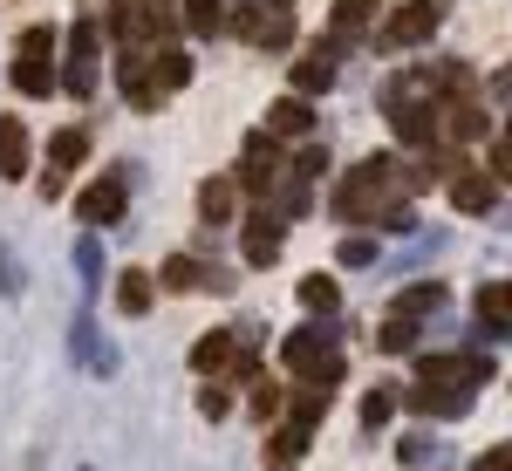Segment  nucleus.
<instances>
[{
    "instance_id": "nucleus-1",
    "label": "nucleus",
    "mask_w": 512,
    "mask_h": 471,
    "mask_svg": "<svg viewBox=\"0 0 512 471\" xmlns=\"http://www.w3.org/2000/svg\"><path fill=\"white\" fill-rule=\"evenodd\" d=\"M492 376V355H424L417 362V396H444V403H472V390Z\"/></svg>"
},
{
    "instance_id": "nucleus-2",
    "label": "nucleus",
    "mask_w": 512,
    "mask_h": 471,
    "mask_svg": "<svg viewBox=\"0 0 512 471\" xmlns=\"http://www.w3.org/2000/svg\"><path fill=\"white\" fill-rule=\"evenodd\" d=\"M280 355H287V369H294L308 390H335V383H342V342H335L328 328H294Z\"/></svg>"
},
{
    "instance_id": "nucleus-3",
    "label": "nucleus",
    "mask_w": 512,
    "mask_h": 471,
    "mask_svg": "<svg viewBox=\"0 0 512 471\" xmlns=\"http://www.w3.org/2000/svg\"><path fill=\"white\" fill-rule=\"evenodd\" d=\"M390 192H396V157H362L349 171V185L335 192V212L342 219H369V212H383Z\"/></svg>"
},
{
    "instance_id": "nucleus-4",
    "label": "nucleus",
    "mask_w": 512,
    "mask_h": 471,
    "mask_svg": "<svg viewBox=\"0 0 512 471\" xmlns=\"http://www.w3.org/2000/svg\"><path fill=\"white\" fill-rule=\"evenodd\" d=\"M444 7H451V0H410L403 14H390V28H376V48L390 55V48H417V41H431L437 21H444Z\"/></svg>"
},
{
    "instance_id": "nucleus-5",
    "label": "nucleus",
    "mask_w": 512,
    "mask_h": 471,
    "mask_svg": "<svg viewBox=\"0 0 512 471\" xmlns=\"http://www.w3.org/2000/svg\"><path fill=\"white\" fill-rule=\"evenodd\" d=\"M96 41H103V21H82L76 41H69V89H76V96L96 89Z\"/></svg>"
},
{
    "instance_id": "nucleus-6",
    "label": "nucleus",
    "mask_w": 512,
    "mask_h": 471,
    "mask_svg": "<svg viewBox=\"0 0 512 471\" xmlns=\"http://www.w3.org/2000/svg\"><path fill=\"white\" fill-rule=\"evenodd\" d=\"M239 21H246V41H253V48H287V41H294L287 7H239Z\"/></svg>"
},
{
    "instance_id": "nucleus-7",
    "label": "nucleus",
    "mask_w": 512,
    "mask_h": 471,
    "mask_svg": "<svg viewBox=\"0 0 512 471\" xmlns=\"http://www.w3.org/2000/svg\"><path fill=\"white\" fill-rule=\"evenodd\" d=\"M437 130H444V137H458V144H472V137H485L492 123H485V110L472 103V89H458V96L444 103V117H437Z\"/></svg>"
},
{
    "instance_id": "nucleus-8",
    "label": "nucleus",
    "mask_w": 512,
    "mask_h": 471,
    "mask_svg": "<svg viewBox=\"0 0 512 471\" xmlns=\"http://www.w3.org/2000/svg\"><path fill=\"white\" fill-rule=\"evenodd\" d=\"M280 239H287V226H280L274 212H253V219H246V267H274Z\"/></svg>"
},
{
    "instance_id": "nucleus-9",
    "label": "nucleus",
    "mask_w": 512,
    "mask_h": 471,
    "mask_svg": "<svg viewBox=\"0 0 512 471\" xmlns=\"http://www.w3.org/2000/svg\"><path fill=\"white\" fill-rule=\"evenodd\" d=\"M82 226H110V219H123V178H103V185H89V192L76 198Z\"/></svg>"
},
{
    "instance_id": "nucleus-10",
    "label": "nucleus",
    "mask_w": 512,
    "mask_h": 471,
    "mask_svg": "<svg viewBox=\"0 0 512 471\" xmlns=\"http://www.w3.org/2000/svg\"><path fill=\"white\" fill-rule=\"evenodd\" d=\"M233 349H239V335L212 328V335H198V342H192V369H198V376H219V369H233Z\"/></svg>"
},
{
    "instance_id": "nucleus-11",
    "label": "nucleus",
    "mask_w": 512,
    "mask_h": 471,
    "mask_svg": "<svg viewBox=\"0 0 512 471\" xmlns=\"http://www.w3.org/2000/svg\"><path fill=\"white\" fill-rule=\"evenodd\" d=\"M294 89H301V103H308V96H321V89H335V48L301 55V62H294Z\"/></svg>"
},
{
    "instance_id": "nucleus-12",
    "label": "nucleus",
    "mask_w": 512,
    "mask_h": 471,
    "mask_svg": "<svg viewBox=\"0 0 512 471\" xmlns=\"http://www.w3.org/2000/svg\"><path fill=\"white\" fill-rule=\"evenodd\" d=\"M274 137H253V144H246V157H239V178L233 185H246V192H267V178H274Z\"/></svg>"
},
{
    "instance_id": "nucleus-13",
    "label": "nucleus",
    "mask_w": 512,
    "mask_h": 471,
    "mask_svg": "<svg viewBox=\"0 0 512 471\" xmlns=\"http://www.w3.org/2000/svg\"><path fill=\"white\" fill-rule=\"evenodd\" d=\"M0 178H28V123L0 117Z\"/></svg>"
},
{
    "instance_id": "nucleus-14",
    "label": "nucleus",
    "mask_w": 512,
    "mask_h": 471,
    "mask_svg": "<svg viewBox=\"0 0 512 471\" xmlns=\"http://www.w3.org/2000/svg\"><path fill=\"white\" fill-rule=\"evenodd\" d=\"M506 280H485V287H478V328H492V335H506L512 328V308H506Z\"/></svg>"
},
{
    "instance_id": "nucleus-15",
    "label": "nucleus",
    "mask_w": 512,
    "mask_h": 471,
    "mask_svg": "<svg viewBox=\"0 0 512 471\" xmlns=\"http://www.w3.org/2000/svg\"><path fill=\"white\" fill-rule=\"evenodd\" d=\"M82 157H89V130H55V137H48V171H55V178L76 171Z\"/></svg>"
},
{
    "instance_id": "nucleus-16",
    "label": "nucleus",
    "mask_w": 512,
    "mask_h": 471,
    "mask_svg": "<svg viewBox=\"0 0 512 471\" xmlns=\"http://www.w3.org/2000/svg\"><path fill=\"white\" fill-rule=\"evenodd\" d=\"M444 308V280H410L403 294H396V314L403 321H417V314H437Z\"/></svg>"
},
{
    "instance_id": "nucleus-17",
    "label": "nucleus",
    "mask_w": 512,
    "mask_h": 471,
    "mask_svg": "<svg viewBox=\"0 0 512 471\" xmlns=\"http://www.w3.org/2000/svg\"><path fill=\"white\" fill-rule=\"evenodd\" d=\"M451 205H458V212H492V205H499V185L465 171V178H451Z\"/></svg>"
},
{
    "instance_id": "nucleus-18",
    "label": "nucleus",
    "mask_w": 512,
    "mask_h": 471,
    "mask_svg": "<svg viewBox=\"0 0 512 471\" xmlns=\"http://www.w3.org/2000/svg\"><path fill=\"white\" fill-rule=\"evenodd\" d=\"M233 205H239L233 178H205V185H198V212H205L212 226H219V219H233Z\"/></svg>"
},
{
    "instance_id": "nucleus-19",
    "label": "nucleus",
    "mask_w": 512,
    "mask_h": 471,
    "mask_svg": "<svg viewBox=\"0 0 512 471\" xmlns=\"http://www.w3.org/2000/svg\"><path fill=\"white\" fill-rule=\"evenodd\" d=\"M369 14H376V0H335V41H328V48H349V41L369 28Z\"/></svg>"
},
{
    "instance_id": "nucleus-20",
    "label": "nucleus",
    "mask_w": 512,
    "mask_h": 471,
    "mask_svg": "<svg viewBox=\"0 0 512 471\" xmlns=\"http://www.w3.org/2000/svg\"><path fill=\"white\" fill-rule=\"evenodd\" d=\"M267 130H280V137H308V130H315V110H308L301 96H287V103L267 110Z\"/></svg>"
},
{
    "instance_id": "nucleus-21",
    "label": "nucleus",
    "mask_w": 512,
    "mask_h": 471,
    "mask_svg": "<svg viewBox=\"0 0 512 471\" xmlns=\"http://www.w3.org/2000/svg\"><path fill=\"white\" fill-rule=\"evenodd\" d=\"M301 451H308V431H294V424H280V431L267 437V465H274V471H294V465H301Z\"/></svg>"
},
{
    "instance_id": "nucleus-22",
    "label": "nucleus",
    "mask_w": 512,
    "mask_h": 471,
    "mask_svg": "<svg viewBox=\"0 0 512 471\" xmlns=\"http://www.w3.org/2000/svg\"><path fill=\"white\" fill-rule=\"evenodd\" d=\"M14 89H21V96H48V89H55V62L14 55Z\"/></svg>"
},
{
    "instance_id": "nucleus-23",
    "label": "nucleus",
    "mask_w": 512,
    "mask_h": 471,
    "mask_svg": "<svg viewBox=\"0 0 512 471\" xmlns=\"http://www.w3.org/2000/svg\"><path fill=\"white\" fill-rule=\"evenodd\" d=\"M294 294H301V308H308V314H335V308H342V287H335L328 274H308Z\"/></svg>"
},
{
    "instance_id": "nucleus-24",
    "label": "nucleus",
    "mask_w": 512,
    "mask_h": 471,
    "mask_svg": "<svg viewBox=\"0 0 512 471\" xmlns=\"http://www.w3.org/2000/svg\"><path fill=\"white\" fill-rule=\"evenodd\" d=\"M185 28H192L198 41L226 35V7H219V0H185Z\"/></svg>"
},
{
    "instance_id": "nucleus-25",
    "label": "nucleus",
    "mask_w": 512,
    "mask_h": 471,
    "mask_svg": "<svg viewBox=\"0 0 512 471\" xmlns=\"http://www.w3.org/2000/svg\"><path fill=\"white\" fill-rule=\"evenodd\" d=\"M151 287H158V280L144 274V267H130V274L117 280V301H123V314H144V308H151Z\"/></svg>"
},
{
    "instance_id": "nucleus-26",
    "label": "nucleus",
    "mask_w": 512,
    "mask_h": 471,
    "mask_svg": "<svg viewBox=\"0 0 512 471\" xmlns=\"http://www.w3.org/2000/svg\"><path fill=\"white\" fill-rule=\"evenodd\" d=\"M396 458H403V465H417V471H424V465H437V458H444V444H437L431 431H410L403 444H396Z\"/></svg>"
},
{
    "instance_id": "nucleus-27",
    "label": "nucleus",
    "mask_w": 512,
    "mask_h": 471,
    "mask_svg": "<svg viewBox=\"0 0 512 471\" xmlns=\"http://www.w3.org/2000/svg\"><path fill=\"white\" fill-rule=\"evenodd\" d=\"M280 403H287V396H280V383L253 376V417H260V431H267V424H280Z\"/></svg>"
},
{
    "instance_id": "nucleus-28",
    "label": "nucleus",
    "mask_w": 512,
    "mask_h": 471,
    "mask_svg": "<svg viewBox=\"0 0 512 471\" xmlns=\"http://www.w3.org/2000/svg\"><path fill=\"white\" fill-rule=\"evenodd\" d=\"M308 205H315V198H308V185H301V178H287V185H280V198H274V219L287 226V219H301Z\"/></svg>"
},
{
    "instance_id": "nucleus-29",
    "label": "nucleus",
    "mask_w": 512,
    "mask_h": 471,
    "mask_svg": "<svg viewBox=\"0 0 512 471\" xmlns=\"http://www.w3.org/2000/svg\"><path fill=\"white\" fill-rule=\"evenodd\" d=\"M192 82V62L171 48V55H158V96H171V89H185Z\"/></svg>"
},
{
    "instance_id": "nucleus-30",
    "label": "nucleus",
    "mask_w": 512,
    "mask_h": 471,
    "mask_svg": "<svg viewBox=\"0 0 512 471\" xmlns=\"http://www.w3.org/2000/svg\"><path fill=\"white\" fill-rule=\"evenodd\" d=\"M390 417H396V396L390 390H369V396H362V431H383Z\"/></svg>"
},
{
    "instance_id": "nucleus-31",
    "label": "nucleus",
    "mask_w": 512,
    "mask_h": 471,
    "mask_svg": "<svg viewBox=\"0 0 512 471\" xmlns=\"http://www.w3.org/2000/svg\"><path fill=\"white\" fill-rule=\"evenodd\" d=\"M383 349H390V355H410V349H417V321L390 314V321H383Z\"/></svg>"
},
{
    "instance_id": "nucleus-32",
    "label": "nucleus",
    "mask_w": 512,
    "mask_h": 471,
    "mask_svg": "<svg viewBox=\"0 0 512 471\" xmlns=\"http://www.w3.org/2000/svg\"><path fill=\"white\" fill-rule=\"evenodd\" d=\"M321 417H328V390H308L301 403H294V431H315Z\"/></svg>"
},
{
    "instance_id": "nucleus-33",
    "label": "nucleus",
    "mask_w": 512,
    "mask_h": 471,
    "mask_svg": "<svg viewBox=\"0 0 512 471\" xmlns=\"http://www.w3.org/2000/svg\"><path fill=\"white\" fill-rule=\"evenodd\" d=\"M321 171H328V151H321V144H301V157H294V178L308 185V178H321Z\"/></svg>"
},
{
    "instance_id": "nucleus-34",
    "label": "nucleus",
    "mask_w": 512,
    "mask_h": 471,
    "mask_svg": "<svg viewBox=\"0 0 512 471\" xmlns=\"http://www.w3.org/2000/svg\"><path fill=\"white\" fill-rule=\"evenodd\" d=\"M21 55H35V62H55V28H28V35H21Z\"/></svg>"
},
{
    "instance_id": "nucleus-35",
    "label": "nucleus",
    "mask_w": 512,
    "mask_h": 471,
    "mask_svg": "<svg viewBox=\"0 0 512 471\" xmlns=\"http://www.w3.org/2000/svg\"><path fill=\"white\" fill-rule=\"evenodd\" d=\"M342 267H376V239H342Z\"/></svg>"
},
{
    "instance_id": "nucleus-36",
    "label": "nucleus",
    "mask_w": 512,
    "mask_h": 471,
    "mask_svg": "<svg viewBox=\"0 0 512 471\" xmlns=\"http://www.w3.org/2000/svg\"><path fill=\"white\" fill-rule=\"evenodd\" d=\"M76 267H82V280L103 274V246H96V239H82V246H76Z\"/></svg>"
},
{
    "instance_id": "nucleus-37",
    "label": "nucleus",
    "mask_w": 512,
    "mask_h": 471,
    "mask_svg": "<svg viewBox=\"0 0 512 471\" xmlns=\"http://www.w3.org/2000/svg\"><path fill=\"white\" fill-rule=\"evenodd\" d=\"M198 410H205V417H212V424H219V417H226V410H233V396L219 390V383H212V390L198 396Z\"/></svg>"
},
{
    "instance_id": "nucleus-38",
    "label": "nucleus",
    "mask_w": 512,
    "mask_h": 471,
    "mask_svg": "<svg viewBox=\"0 0 512 471\" xmlns=\"http://www.w3.org/2000/svg\"><path fill=\"white\" fill-rule=\"evenodd\" d=\"M0 294H21V260L0 246Z\"/></svg>"
},
{
    "instance_id": "nucleus-39",
    "label": "nucleus",
    "mask_w": 512,
    "mask_h": 471,
    "mask_svg": "<svg viewBox=\"0 0 512 471\" xmlns=\"http://www.w3.org/2000/svg\"><path fill=\"white\" fill-rule=\"evenodd\" d=\"M506 171H512V151L506 137H492V185H506Z\"/></svg>"
},
{
    "instance_id": "nucleus-40",
    "label": "nucleus",
    "mask_w": 512,
    "mask_h": 471,
    "mask_svg": "<svg viewBox=\"0 0 512 471\" xmlns=\"http://www.w3.org/2000/svg\"><path fill=\"white\" fill-rule=\"evenodd\" d=\"M478 471H512V451H506V444H499V451H485V458H478Z\"/></svg>"
},
{
    "instance_id": "nucleus-41",
    "label": "nucleus",
    "mask_w": 512,
    "mask_h": 471,
    "mask_svg": "<svg viewBox=\"0 0 512 471\" xmlns=\"http://www.w3.org/2000/svg\"><path fill=\"white\" fill-rule=\"evenodd\" d=\"M144 7H164V0H144Z\"/></svg>"
}]
</instances>
